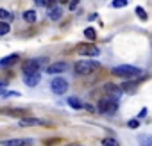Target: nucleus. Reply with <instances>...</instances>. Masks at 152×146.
<instances>
[{
    "label": "nucleus",
    "instance_id": "obj_1",
    "mask_svg": "<svg viewBox=\"0 0 152 146\" xmlns=\"http://www.w3.org/2000/svg\"><path fill=\"white\" fill-rule=\"evenodd\" d=\"M111 73L115 77H122V79H136L141 75V69L136 68V66H129V64H120V66H115L111 69Z\"/></svg>",
    "mask_w": 152,
    "mask_h": 146
},
{
    "label": "nucleus",
    "instance_id": "obj_2",
    "mask_svg": "<svg viewBox=\"0 0 152 146\" xmlns=\"http://www.w3.org/2000/svg\"><path fill=\"white\" fill-rule=\"evenodd\" d=\"M99 68H100L99 61H77L73 66V71L77 73V75H90L91 71H95Z\"/></svg>",
    "mask_w": 152,
    "mask_h": 146
},
{
    "label": "nucleus",
    "instance_id": "obj_3",
    "mask_svg": "<svg viewBox=\"0 0 152 146\" xmlns=\"http://www.w3.org/2000/svg\"><path fill=\"white\" fill-rule=\"evenodd\" d=\"M97 111L100 114H115L118 111V100L116 98H104L99 102Z\"/></svg>",
    "mask_w": 152,
    "mask_h": 146
},
{
    "label": "nucleus",
    "instance_id": "obj_4",
    "mask_svg": "<svg viewBox=\"0 0 152 146\" xmlns=\"http://www.w3.org/2000/svg\"><path fill=\"white\" fill-rule=\"evenodd\" d=\"M50 89L54 95H64L68 91V80H64L63 77H54L50 82Z\"/></svg>",
    "mask_w": 152,
    "mask_h": 146
},
{
    "label": "nucleus",
    "instance_id": "obj_5",
    "mask_svg": "<svg viewBox=\"0 0 152 146\" xmlns=\"http://www.w3.org/2000/svg\"><path fill=\"white\" fill-rule=\"evenodd\" d=\"M77 53L83 55V57H97L100 53V48L95 46V45H79Z\"/></svg>",
    "mask_w": 152,
    "mask_h": 146
},
{
    "label": "nucleus",
    "instance_id": "obj_6",
    "mask_svg": "<svg viewBox=\"0 0 152 146\" xmlns=\"http://www.w3.org/2000/svg\"><path fill=\"white\" fill-rule=\"evenodd\" d=\"M43 61H45V59H31V61H27V62L22 66V71H23V73H34V71H39Z\"/></svg>",
    "mask_w": 152,
    "mask_h": 146
},
{
    "label": "nucleus",
    "instance_id": "obj_7",
    "mask_svg": "<svg viewBox=\"0 0 152 146\" xmlns=\"http://www.w3.org/2000/svg\"><path fill=\"white\" fill-rule=\"evenodd\" d=\"M41 80V75L39 71H34V73H23V84L29 86V87H36Z\"/></svg>",
    "mask_w": 152,
    "mask_h": 146
},
{
    "label": "nucleus",
    "instance_id": "obj_8",
    "mask_svg": "<svg viewBox=\"0 0 152 146\" xmlns=\"http://www.w3.org/2000/svg\"><path fill=\"white\" fill-rule=\"evenodd\" d=\"M66 69H68V64L66 62H54V64H50L47 68V73H48V75H57V73H63Z\"/></svg>",
    "mask_w": 152,
    "mask_h": 146
},
{
    "label": "nucleus",
    "instance_id": "obj_9",
    "mask_svg": "<svg viewBox=\"0 0 152 146\" xmlns=\"http://www.w3.org/2000/svg\"><path fill=\"white\" fill-rule=\"evenodd\" d=\"M32 139H4L0 141L2 146H16V144H32Z\"/></svg>",
    "mask_w": 152,
    "mask_h": 146
},
{
    "label": "nucleus",
    "instance_id": "obj_10",
    "mask_svg": "<svg viewBox=\"0 0 152 146\" xmlns=\"http://www.w3.org/2000/svg\"><path fill=\"white\" fill-rule=\"evenodd\" d=\"M18 59H20L18 53H11V55H7V57H4V59H0V68H9V66L16 64Z\"/></svg>",
    "mask_w": 152,
    "mask_h": 146
},
{
    "label": "nucleus",
    "instance_id": "obj_11",
    "mask_svg": "<svg viewBox=\"0 0 152 146\" xmlns=\"http://www.w3.org/2000/svg\"><path fill=\"white\" fill-rule=\"evenodd\" d=\"M104 89H106V93L111 96V98H120V95H122V89L118 87V86H115V84H106L104 86Z\"/></svg>",
    "mask_w": 152,
    "mask_h": 146
},
{
    "label": "nucleus",
    "instance_id": "obj_12",
    "mask_svg": "<svg viewBox=\"0 0 152 146\" xmlns=\"http://www.w3.org/2000/svg\"><path fill=\"white\" fill-rule=\"evenodd\" d=\"M61 16H63V9H61L59 6H52V7H48V18H50L52 22L61 20Z\"/></svg>",
    "mask_w": 152,
    "mask_h": 146
},
{
    "label": "nucleus",
    "instance_id": "obj_13",
    "mask_svg": "<svg viewBox=\"0 0 152 146\" xmlns=\"http://www.w3.org/2000/svg\"><path fill=\"white\" fill-rule=\"evenodd\" d=\"M34 125H45V121L36 119V118H23L18 121V126H34Z\"/></svg>",
    "mask_w": 152,
    "mask_h": 146
},
{
    "label": "nucleus",
    "instance_id": "obj_14",
    "mask_svg": "<svg viewBox=\"0 0 152 146\" xmlns=\"http://www.w3.org/2000/svg\"><path fill=\"white\" fill-rule=\"evenodd\" d=\"M23 20H25L27 23H34V22L38 20V13H36L34 9H29V11L23 13Z\"/></svg>",
    "mask_w": 152,
    "mask_h": 146
},
{
    "label": "nucleus",
    "instance_id": "obj_15",
    "mask_svg": "<svg viewBox=\"0 0 152 146\" xmlns=\"http://www.w3.org/2000/svg\"><path fill=\"white\" fill-rule=\"evenodd\" d=\"M68 105H70L72 109H84V103H83L79 98H75V96H70V98H68Z\"/></svg>",
    "mask_w": 152,
    "mask_h": 146
},
{
    "label": "nucleus",
    "instance_id": "obj_16",
    "mask_svg": "<svg viewBox=\"0 0 152 146\" xmlns=\"http://www.w3.org/2000/svg\"><path fill=\"white\" fill-rule=\"evenodd\" d=\"M56 2L57 0H34V4L39 7H52V6H56Z\"/></svg>",
    "mask_w": 152,
    "mask_h": 146
},
{
    "label": "nucleus",
    "instance_id": "obj_17",
    "mask_svg": "<svg viewBox=\"0 0 152 146\" xmlns=\"http://www.w3.org/2000/svg\"><path fill=\"white\" fill-rule=\"evenodd\" d=\"M13 13L11 11H6V9H0V20L2 22H13Z\"/></svg>",
    "mask_w": 152,
    "mask_h": 146
},
{
    "label": "nucleus",
    "instance_id": "obj_18",
    "mask_svg": "<svg viewBox=\"0 0 152 146\" xmlns=\"http://www.w3.org/2000/svg\"><path fill=\"white\" fill-rule=\"evenodd\" d=\"M7 32H11L9 22H0V36H6Z\"/></svg>",
    "mask_w": 152,
    "mask_h": 146
},
{
    "label": "nucleus",
    "instance_id": "obj_19",
    "mask_svg": "<svg viewBox=\"0 0 152 146\" xmlns=\"http://www.w3.org/2000/svg\"><path fill=\"white\" fill-rule=\"evenodd\" d=\"M84 36H86V39H90V41H95V38H97V34H95V29L88 27V29L84 30Z\"/></svg>",
    "mask_w": 152,
    "mask_h": 146
},
{
    "label": "nucleus",
    "instance_id": "obj_20",
    "mask_svg": "<svg viewBox=\"0 0 152 146\" xmlns=\"http://www.w3.org/2000/svg\"><path fill=\"white\" fill-rule=\"evenodd\" d=\"M138 141H140L143 146H147V144H152V135H138Z\"/></svg>",
    "mask_w": 152,
    "mask_h": 146
},
{
    "label": "nucleus",
    "instance_id": "obj_21",
    "mask_svg": "<svg viewBox=\"0 0 152 146\" xmlns=\"http://www.w3.org/2000/svg\"><path fill=\"white\" fill-rule=\"evenodd\" d=\"M125 6H127V0H113L111 2V7H116V9L125 7Z\"/></svg>",
    "mask_w": 152,
    "mask_h": 146
},
{
    "label": "nucleus",
    "instance_id": "obj_22",
    "mask_svg": "<svg viewBox=\"0 0 152 146\" xmlns=\"http://www.w3.org/2000/svg\"><path fill=\"white\" fill-rule=\"evenodd\" d=\"M136 14H138V18H140V20H143V22L147 20V13H145V9H143V7H136Z\"/></svg>",
    "mask_w": 152,
    "mask_h": 146
},
{
    "label": "nucleus",
    "instance_id": "obj_23",
    "mask_svg": "<svg viewBox=\"0 0 152 146\" xmlns=\"http://www.w3.org/2000/svg\"><path fill=\"white\" fill-rule=\"evenodd\" d=\"M102 144H109V146H118V141H116V139H111V137H107V139H104V141H102Z\"/></svg>",
    "mask_w": 152,
    "mask_h": 146
},
{
    "label": "nucleus",
    "instance_id": "obj_24",
    "mask_svg": "<svg viewBox=\"0 0 152 146\" xmlns=\"http://www.w3.org/2000/svg\"><path fill=\"white\" fill-rule=\"evenodd\" d=\"M136 86H138V82H125V84H124V89H125V91H129V89L132 91Z\"/></svg>",
    "mask_w": 152,
    "mask_h": 146
},
{
    "label": "nucleus",
    "instance_id": "obj_25",
    "mask_svg": "<svg viewBox=\"0 0 152 146\" xmlns=\"http://www.w3.org/2000/svg\"><path fill=\"white\" fill-rule=\"evenodd\" d=\"M127 125H129V128H138V126H140V121H138V119H131Z\"/></svg>",
    "mask_w": 152,
    "mask_h": 146
},
{
    "label": "nucleus",
    "instance_id": "obj_26",
    "mask_svg": "<svg viewBox=\"0 0 152 146\" xmlns=\"http://www.w3.org/2000/svg\"><path fill=\"white\" fill-rule=\"evenodd\" d=\"M68 4H70V9L73 11V9H77V6H79V0H70Z\"/></svg>",
    "mask_w": 152,
    "mask_h": 146
},
{
    "label": "nucleus",
    "instance_id": "obj_27",
    "mask_svg": "<svg viewBox=\"0 0 152 146\" xmlns=\"http://www.w3.org/2000/svg\"><path fill=\"white\" fill-rule=\"evenodd\" d=\"M145 116H147V109H145V107H143V109H141V111H140V114H138V119H143V118H145Z\"/></svg>",
    "mask_w": 152,
    "mask_h": 146
},
{
    "label": "nucleus",
    "instance_id": "obj_28",
    "mask_svg": "<svg viewBox=\"0 0 152 146\" xmlns=\"http://www.w3.org/2000/svg\"><path fill=\"white\" fill-rule=\"evenodd\" d=\"M6 93H7V89H6V87H0V98H4V96H6Z\"/></svg>",
    "mask_w": 152,
    "mask_h": 146
},
{
    "label": "nucleus",
    "instance_id": "obj_29",
    "mask_svg": "<svg viewBox=\"0 0 152 146\" xmlns=\"http://www.w3.org/2000/svg\"><path fill=\"white\" fill-rule=\"evenodd\" d=\"M0 87H7V80H0Z\"/></svg>",
    "mask_w": 152,
    "mask_h": 146
},
{
    "label": "nucleus",
    "instance_id": "obj_30",
    "mask_svg": "<svg viewBox=\"0 0 152 146\" xmlns=\"http://www.w3.org/2000/svg\"><path fill=\"white\" fill-rule=\"evenodd\" d=\"M57 2H59V4H68L70 0H57Z\"/></svg>",
    "mask_w": 152,
    "mask_h": 146
}]
</instances>
